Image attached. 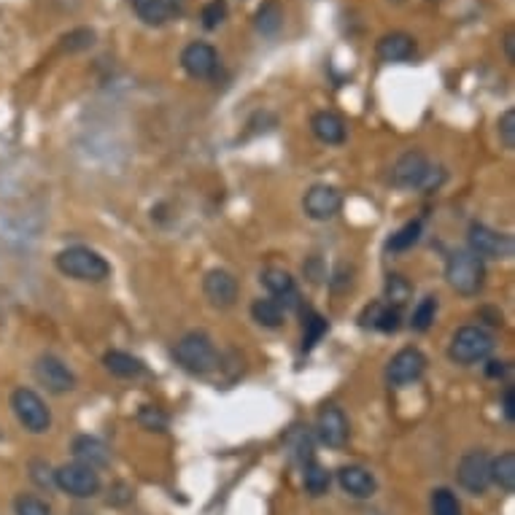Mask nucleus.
<instances>
[{"instance_id":"1","label":"nucleus","mask_w":515,"mask_h":515,"mask_svg":"<svg viewBox=\"0 0 515 515\" xmlns=\"http://www.w3.org/2000/svg\"><path fill=\"white\" fill-rule=\"evenodd\" d=\"M445 281L462 297H475L486 284V265L470 248L453 251L445 262Z\"/></svg>"},{"instance_id":"2","label":"nucleus","mask_w":515,"mask_h":515,"mask_svg":"<svg viewBox=\"0 0 515 515\" xmlns=\"http://www.w3.org/2000/svg\"><path fill=\"white\" fill-rule=\"evenodd\" d=\"M54 265L63 276L76 278V281H90V284H101L111 276V265L105 262L103 257L87 246H71L63 248L54 257Z\"/></svg>"},{"instance_id":"3","label":"nucleus","mask_w":515,"mask_h":515,"mask_svg":"<svg viewBox=\"0 0 515 515\" xmlns=\"http://www.w3.org/2000/svg\"><path fill=\"white\" fill-rule=\"evenodd\" d=\"M494 345L497 343H494V335L489 329H483V326H462L451 337L448 359L462 364V367H470V364H478V362L489 359Z\"/></svg>"},{"instance_id":"4","label":"nucleus","mask_w":515,"mask_h":515,"mask_svg":"<svg viewBox=\"0 0 515 515\" xmlns=\"http://www.w3.org/2000/svg\"><path fill=\"white\" fill-rule=\"evenodd\" d=\"M173 356H176V362L187 373H195V375H206L210 370H216V364H219L216 345H213V340L208 337L206 332H189V335H184L176 343Z\"/></svg>"},{"instance_id":"5","label":"nucleus","mask_w":515,"mask_h":515,"mask_svg":"<svg viewBox=\"0 0 515 515\" xmlns=\"http://www.w3.org/2000/svg\"><path fill=\"white\" fill-rule=\"evenodd\" d=\"M11 411L30 434H44L52 429V411L33 389H16L11 394Z\"/></svg>"},{"instance_id":"6","label":"nucleus","mask_w":515,"mask_h":515,"mask_svg":"<svg viewBox=\"0 0 515 515\" xmlns=\"http://www.w3.org/2000/svg\"><path fill=\"white\" fill-rule=\"evenodd\" d=\"M54 486L76 500H90L101 491V475H98V470L73 462V464H63L54 470Z\"/></svg>"},{"instance_id":"7","label":"nucleus","mask_w":515,"mask_h":515,"mask_svg":"<svg viewBox=\"0 0 515 515\" xmlns=\"http://www.w3.org/2000/svg\"><path fill=\"white\" fill-rule=\"evenodd\" d=\"M456 481L470 494H486L491 486V459L486 451H470L456 467Z\"/></svg>"},{"instance_id":"8","label":"nucleus","mask_w":515,"mask_h":515,"mask_svg":"<svg viewBox=\"0 0 515 515\" xmlns=\"http://www.w3.org/2000/svg\"><path fill=\"white\" fill-rule=\"evenodd\" d=\"M33 375L35 381L49 392V394H68L76 389V375L68 370V364L52 354H44L35 359L33 364Z\"/></svg>"},{"instance_id":"9","label":"nucleus","mask_w":515,"mask_h":515,"mask_svg":"<svg viewBox=\"0 0 515 515\" xmlns=\"http://www.w3.org/2000/svg\"><path fill=\"white\" fill-rule=\"evenodd\" d=\"M470 251L481 259H508L513 254V240L486 224L470 227Z\"/></svg>"},{"instance_id":"10","label":"nucleus","mask_w":515,"mask_h":515,"mask_svg":"<svg viewBox=\"0 0 515 515\" xmlns=\"http://www.w3.org/2000/svg\"><path fill=\"white\" fill-rule=\"evenodd\" d=\"M426 373V356L418 348H403L392 356L389 367H386V381L394 389L411 386L421 375Z\"/></svg>"},{"instance_id":"11","label":"nucleus","mask_w":515,"mask_h":515,"mask_svg":"<svg viewBox=\"0 0 515 515\" xmlns=\"http://www.w3.org/2000/svg\"><path fill=\"white\" fill-rule=\"evenodd\" d=\"M432 168H429V160L423 151L418 149H411L405 151L394 168H392V184L400 187V189H415V187H423V181L429 179Z\"/></svg>"},{"instance_id":"12","label":"nucleus","mask_w":515,"mask_h":515,"mask_svg":"<svg viewBox=\"0 0 515 515\" xmlns=\"http://www.w3.org/2000/svg\"><path fill=\"white\" fill-rule=\"evenodd\" d=\"M316 434L326 448H335V451L343 448L348 442V434H351L345 413L337 405H324L316 415Z\"/></svg>"},{"instance_id":"13","label":"nucleus","mask_w":515,"mask_h":515,"mask_svg":"<svg viewBox=\"0 0 515 515\" xmlns=\"http://www.w3.org/2000/svg\"><path fill=\"white\" fill-rule=\"evenodd\" d=\"M181 68L189 79H210L219 68V52L206 41H192L181 52Z\"/></svg>"},{"instance_id":"14","label":"nucleus","mask_w":515,"mask_h":515,"mask_svg":"<svg viewBox=\"0 0 515 515\" xmlns=\"http://www.w3.org/2000/svg\"><path fill=\"white\" fill-rule=\"evenodd\" d=\"M203 292L210 300L213 308H232L240 297V287H238V278L229 273V270H221V267H213L208 270L206 278H203Z\"/></svg>"},{"instance_id":"15","label":"nucleus","mask_w":515,"mask_h":515,"mask_svg":"<svg viewBox=\"0 0 515 515\" xmlns=\"http://www.w3.org/2000/svg\"><path fill=\"white\" fill-rule=\"evenodd\" d=\"M303 208H306V216L313 219V221H329V219H335L340 213L343 195L329 184H316L306 192Z\"/></svg>"},{"instance_id":"16","label":"nucleus","mask_w":515,"mask_h":515,"mask_svg":"<svg viewBox=\"0 0 515 515\" xmlns=\"http://www.w3.org/2000/svg\"><path fill=\"white\" fill-rule=\"evenodd\" d=\"M337 483H340V489L348 497H356V500H370L378 491V483H375L373 472L364 470V467H359V464L340 467L337 470Z\"/></svg>"},{"instance_id":"17","label":"nucleus","mask_w":515,"mask_h":515,"mask_svg":"<svg viewBox=\"0 0 515 515\" xmlns=\"http://www.w3.org/2000/svg\"><path fill=\"white\" fill-rule=\"evenodd\" d=\"M415 38L411 33H403V30H392V33H384L375 44V54L384 60V63H408L413 54H415Z\"/></svg>"},{"instance_id":"18","label":"nucleus","mask_w":515,"mask_h":515,"mask_svg":"<svg viewBox=\"0 0 515 515\" xmlns=\"http://www.w3.org/2000/svg\"><path fill=\"white\" fill-rule=\"evenodd\" d=\"M262 284H265V289L273 295V300L284 308H295L297 306V287H295V278L287 273V270H281V267H267L265 273H262Z\"/></svg>"},{"instance_id":"19","label":"nucleus","mask_w":515,"mask_h":515,"mask_svg":"<svg viewBox=\"0 0 515 515\" xmlns=\"http://www.w3.org/2000/svg\"><path fill=\"white\" fill-rule=\"evenodd\" d=\"M310 130L326 146H340L345 141V121L335 111H318V113H313Z\"/></svg>"},{"instance_id":"20","label":"nucleus","mask_w":515,"mask_h":515,"mask_svg":"<svg viewBox=\"0 0 515 515\" xmlns=\"http://www.w3.org/2000/svg\"><path fill=\"white\" fill-rule=\"evenodd\" d=\"M284 27V5L278 0H265L257 11H254V30L265 38L278 35Z\"/></svg>"},{"instance_id":"21","label":"nucleus","mask_w":515,"mask_h":515,"mask_svg":"<svg viewBox=\"0 0 515 515\" xmlns=\"http://www.w3.org/2000/svg\"><path fill=\"white\" fill-rule=\"evenodd\" d=\"M73 456H76L79 464H87V467H92V470L105 467V464L111 462V459H108V448H105L98 437H90V434H82V437L73 440Z\"/></svg>"},{"instance_id":"22","label":"nucleus","mask_w":515,"mask_h":515,"mask_svg":"<svg viewBox=\"0 0 515 515\" xmlns=\"http://www.w3.org/2000/svg\"><path fill=\"white\" fill-rule=\"evenodd\" d=\"M105 370L116 378H138L146 373L143 362L135 359L132 354H124V351H108L103 356Z\"/></svg>"},{"instance_id":"23","label":"nucleus","mask_w":515,"mask_h":515,"mask_svg":"<svg viewBox=\"0 0 515 515\" xmlns=\"http://www.w3.org/2000/svg\"><path fill=\"white\" fill-rule=\"evenodd\" d=\"M491 483H497L505 494L515 491V453L505 451L491 462Z\"/></svg>"},{"instance_id":"24","label":"nucleus","mask_w":515,"mask_h":515,"mask_svg":"<svg viewBox=\"0 0 515 515\" xmlns=\"http://www.w3.org/2000/svg\"><path fill=\"white\" fill-rule=\"evenodd\" d=\"M132 11L146 27H162L170 19L165 0H132Z\"/></svg>"},{"instance_id":"25","label":"nucleus","mask_w":515,"mask_h":515,"mask_svg":"<svg viewBox=\"0 0 515 515\" xmlns=\"http://www.w3.org/2000/svg\"><path fill=\"white\" fill-rule=\"evenodd\" d=\"M251 318L259 324V326H267V329H278L284 324V308L273 300V297H265V300H254L251 303Z\"/></svg>"},{"instance_id":"26","label":"nucleus","mask_w":515,"mask_h":515,"mask_svg":"<svg viewBox=\"0 0 515 515\" xmlns=\"http://www.w3.org/2000/svg\"><path fill=\"white\" fill-rule=\"evenodd\" d=\"M303 470H306V472H303L306 491H308L310 497H324V494L329 491V486H332V472H329L326 467H321L316 459L308 462Z\"/></svg>"},{"instance_id":"27","label":"nucleus","mask_w":515,"mask_h":515,"mask_svg":"<svg viewBox=\"0 0 515 515\" xmlns=\"http://www.w3.org/2000/svg\"><path fill=\"white\" fill-rule=\"evenodd\" d=\"M421 229H423V224H421V219H415V221H408L405 227H400L392 238H389V243H386V248L389 251H408L413 248L415 243H418V238H421Z\"/></svg>"},{"instance_id":"28","label":"nucleus","mask_w":515,"mask_h":515,"mask_svg":"<svg viewBox=\"0 0 515 515\" xmlns=\"http://www.w3.org/2000/svg\"><path fill=\"white\" fill-rule=\"evenodd\" d=\"M411 295L413 287L403 276H389V278H386V303H389V308L400 310L411 300Z\"/></svg>"},{"instance_id":"29","label":"nucleus","mask_w":515,"mask_h":515,"mask_svg":"<svg viewBox=\"0 0 515 515\" xmlns=\"http://www.w3.org/2000/svg\"><path fill=\"white\" fill-rule=\"evenodd\" d=\"M229 16V5L227 0H208L206 5L200 8V24L206 30H219Z\"/></svg>"},{"instance_id":"30","label":"nucleus","mask_w":515,"mask_h":515,"mask_svg":"<svg viewBox=\"0 0 515 515\" xmlns=\"http://www.w3.org/2000/svg\"><path fill=\"white\" fill-rule=\"evenodd\" d=\"M434 316H437V297H423L413 310L411 326L415 332H426L434 324Z\"/></svg>"},{"instance_id":"31","label":"nucleus","mask_w":515,"mask_h":515,"mask_svg":"<svg viewBox=\"0 0 515 515\" xmlns=\"http://www.w3.org/2000/svg\"><path fill=\"white\" fill-rule=\"evenodd\" d=\"M432 515H462V502L451 489L432 491Z\"/></svg>"},{"instance_id":"32","label":"nucleus","mask_w":515,"mask_h":515,"mask_svg":"<svg viewBox=\"0 0 515 515\" xmlns=\"http://www.w3.org/2000/svg\"><path fill=\"white\" fill-rule=\"evenodd\" d=\"M324 332H326V318L324 316H318V313H313L308 310V321H306V335H303V348L310 351L321 337H324Z\"/></svg>"},{"instance_id":"33","label":"nucleus","mask_w":515,"mask_h":515,"mask_svg":"<svg viewBox=\"0 0 515 515\" xmlns=\"http://www.w3.org/2000/svg\"><path fill=\"white\" fill-rule=\"evenodd\" d=\"M14 513L16 515H52V508H49L44 500H38V497L22 494V497H16V502H14Z\"/></svg>"},{"instance_id":"34","label":"nucleus","mask_w":515,"mask_h":515,"mask_svg":"<svg viewBox=\"0 0 515 515\" xmlns=\"http://www.w3.org/2000/svg\"><path fill=\"white\" fill-rule=\"evenodd\" d=\"M497 132H500V141L505 149H515V111L508 108L500 119H497Z\"/></svg>"},{"instance_id":"35","label":"nucleus","mask_w":515,"mask_h":515,"mask_svg":"<svg viewBox=\"0 0 515 515\" xmlns=\"http://www.w3.org/2000/svg\"><path fill=\"white\" fill-rule=\"evenodd\" d=\"M63 41H65V49H68V52H82V49H90V46L95 44V30L82 27V30L68 33Z\"/></svg>"},{"instance_id":"36","label":"nucleus","mask_w":515,"mask_h":515,"mask_svg":"<svg viewBox=\"0 0 515 515\" xmlns=\"http://www.w3.org/2000/svg\"><path fill=\"white\" fill-rule=\"evenodd\" d=\"M400 321H403L400 310L384 306L381 313H378V321H375V326H373V329H381V332H397V329H400Z\"/></svg>"},{"instance_id":"37","label":"nucleus","mask_w":515,"mask_h":515,"mask_svg":"<svg viewBox=\"0 0 515 515\" xmlns=\"http://www.w3.org/2000/svg\"><path fill=\"white\" fill-rule=\"evenodd\" d=\"M138 421H141L146 429H157V432H165V429H168V415L160 413L157 408H143L141 415H138Z\"/></svg>"},{"instance_id":"38","label":"nucleus","mask_w":515,"mask_h":515,"mask_svg":"<svg viewBox=\"0 0 515 515\" xmlns=\"http://www.w3.org/2000/svg\"><path fill=\"white\" fill-rule=\"evenodd\" d=\"M502 413H505V418H508V421H515V389L513 386H508V389H505V394H502Z\"/></svg>"},{"instance_id":"39","label":"nucleus","mask_w":515,"mask_h":515,"mask_svg":"<svg viewBox=\"0 0 515 515\" xmlns=\"http://www.w3.org/2000/svg\"><path fill=\"white\" fill-rule=\"evenodd\" d=\"M303 270H306V276H308L313 284H318L321 278H326V273L321 270V259H310L308 265H303Z\"/></svg>"},{"instance_id":"40","label":"nucleus","mask_w":515,"mask_h":515,"mask_svg":"<svg viewBox=\"0 0 515 515\" xmlns=\"http://www.w3.org/2000/svg\"><path fill=\"white\" fill-rule=\"evenodd\" d=\"M508 370H510L508 362H489V367H486V373H489L491 378H502Z\"/></svg>"},{"instance_id":"41","label":"nucleus","mask_w":515,"mask_h":515,"mask_svg":"<svg viewBox=\"0 0 515 515\" xmlns=\"http://www.w3.org/2000/svg\"><path fill=\"white\" fill-rule=\"evenodd\" d=\"M165 5H168V14H170V16H181L184 8H187V0H165Z\"/></svg>"},{"instance_id":"42","label":"nucleus","mask_w":515,"mask_h":515,"mask_svg":"<svg viewBox=\"0 0 515 515\" xmlns=\"http://www.w3.org/2000/svg\"><path fill=\"white\" fill-rule=\"evenodd\" d=\"M515 35H513V30H508V33H505V52H508V60H510V63H515Z\"/></svg>"}]
</instances>
